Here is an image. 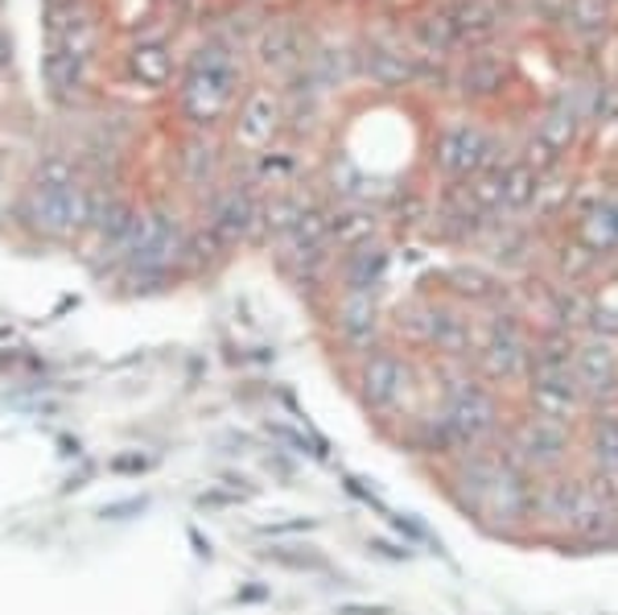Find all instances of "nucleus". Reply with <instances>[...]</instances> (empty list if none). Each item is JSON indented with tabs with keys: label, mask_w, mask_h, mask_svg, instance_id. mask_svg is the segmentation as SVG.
Here are the masks:
<instances>
[{
	"label": "nucleus",
	"mask_w": 618,
	"mask_h": 615,
	"mask_svg": "<svg viewBox=\"0 0 618 615\" xmlns=\"http://www.w3.org/2000/svg\"><path fill=\"white\" fill-rule=\"evenodd\" d=\"M446 492L462 513L483 521L495 533H511V528L536 521L533 475H524L504 454L487 451V446H470V451L454 454L446 471Z\"/></svg>",
	"instance_id": "obj_1"
},
{
	"label": "nucleus",
	"mask_w": 618,
	"mask_h": 615,
	"mask_svg": "<svg viewBox=\"0 0 618 615\" xmlns=\"http://www.w3.org/2000/svg\"><path fill=\"white\" fill-rule=\"evenodd\" d=\"M235 91H240V62L231 50L211 42L190 59L182 88H178V108L194 129H215L231 112Z\"/></svg>",
	"instance_id": "obj_2"
},
{
	"label": "nucleus",
	"mask_w": 618,
	"mask_h": 615,
	"mask_svg": "<svg viewBox=\"0 0 618 615\" xmlns=\"http://www.w3.org/2000/svg\"><path fill=\"white\" fill-rule=\"evenodd\" d=\"M442 422L449 425V434L458 438L462 451L470 446H487L499 425H504V410H499V396L490 393L487 384L475 381V376H449L446 389H442Z\"/></svg>",
	"instance_id": "obj_3"
},
{
	"label": "nucleus",
	"mask_w": 618,
	"mask_h": 615,
	"mask_svg": "<svg viewBox=\"0 0 618 615\" xmlns=\"http://www.w3.org/2000/svg\"><path fill=\"white\" fill-rule=\"evenodd\" d=\"M569 425L548 422V417H536V413H524L504 430V442H499V454H504L511 467H519L524 475H553V471L565 467L569 458Z\"/></svg>",
	"instance_id": "obj_4"
},
{
	"label": "nucleus",
	"mask_w": 618,
	"mask_h": 615,
	"mask_svg": "<svg viewBox=\"0 0 618 615\" xmlns=\"http://www.w3.org/2000/svg\"><path fill=\"white\" fill-rule=\"evenodd\" d=\"M21 215L42 240H58L67 244L74 235L87 232V215H91V186L74 182L62 191H29Z\"/></svg>",
	"instance_id": "obj_5"
},
{
	"label": "nucleus",
	"mask_w": 618,
	"mask_h": 615,
	"mask_svg": "<svg viewBox=\"0 0 618 615\" xmlns=\"http://www.w3.org/2000/svg\"><path fill=\"white\" fill-rule=\"evenodd\" d=\"M475 360L483 381L490 384H516L528 376L533 364V343L524 335V326L511 314H499L495 323L483 331V339L475 343Z\"/></svg>",
	"instance_id": "obj_6"
},
{
	"label": "nucleus",
	"mask_w": 618,
	"mask_h": 615,
	"mask_svg": "<svg viewBox=\"0 0 618 615\" xmlns=\"http://www.w3.org/2000/svg\"><path fill=\"white\" fill-rule=\"evenodd\" d=\"M413 384H417L413 364H408L401 352H392V347H372V352H363L359 396L367 410L396 413L404 405V396L413 393Z\"/></svg>",
	"instance_id": "obj_7"
},
{
	"label": "nucleus",
	"mask_w": 618,
	"mask_h": 615,
	"mask_svg": "<svg viewBox=\"0 0 618 615\" xmlns=\"http://www.w3.org/2000/svg\"><path fill=\"white\" fill-rule=\"evenodd\" d=\"M528 413L569 425L586 413V393L574 367H528Z\"/></svg>",
	"instance_id": "obj_8"
},
{
	"label": "nucleus",
	"mask_w": 618,
	"mask_h": 615,
	"mask_svg": "<svg viewBox=\"0 0 618 615\" xmlns=\"http://www.w3.org/2000/svg\"><path fill=\"white\" fill-rule=\"evenodd\" d=\"M206 228L215 232V240L223 249H235L264 228V203L247 186H223L211 203V220Z\"/></svg>",
	"instance_id": "obj_9"
},
{
	"label": "nucleus",
	"mask_w": 618,
	"mask_h": 615,
	"mask_svg": "<svg viewBox=\"0 0 618 615\" xmlns=\"http://www.w3.org/2000/svg\"><path fill=\"white\" fill-rule=\"evenodd\" d=\"M437 165L454 178H475L483 170H495V145L478 124H449L437 141Z\"/></svg>",
	"instance_id": "obj_10"
},
{
	"label": "nucleus",
	"mask_w": 618,
	"mask_h": 615,
	"mask_svg": "<svg viewBox=\"0 0 618 615\" xmlns=\"http://www.w3.org/2000/svg\"><path fill=\"white\" fill-rule=\"evenodd\" d=\"M285 120V103L273 88H252L235 112V145L244 153H264L273 145V137L281 132Z\"/></svg>",
	"instance_id": "obj_11"
},
{
	"label": "nucleus",
	"mask_w": 618,
	"mask_h": 615,
	"mask_svg": "<svg viewBox=\"0 0 618 615\" xmlns=\"http://www.w3.org/2000/svg\"><path fill=\"white\" fill-rule=\"evenodd\" d=\"M594 508H598V500L590 496L586 480L557 475V480H548V484L536 487V516H545V521H553V525L581 528Z\"/></svg>",
	"instance_id": "obj_12"
},
{
	"label": "nucleus",
	"mask_w": 618,
	"mask_h": 615,
	"mask_svg": "<svg viewBox=\"0 0 618 615\" xmlns=\"http://www.w3.org/2000/svg\"><path fill=\"white\" fill-rule=\"evenodd\" d=\"M574 376L586 393V405H606L618 396V355L606 339L574 347Z\"/></svg>",
	"instance_id": "obj_13"
},
{
	"label": "nucleus",
	"mask_w": 618,
	"mask_h": 615,
	"mask_svg": "<svg viewBox=\"0 0 618 615\" xmlns=\"http://www.w3.org/2000/svg\"><path fill=\"white\" fill-rule=\"evenodd\" d=\"M334 331L346 347L372 352L375 331H379V310H375L372 293H343V302L334 306Z\"/></svg>",
	"instance_id": "obj_14"
},
{
	"label": "nucleus",
	"mask_w": 618,
	"mask_h": 615,
	"mask_svg": "<svg viewBox=\"0 0 618 615\" xmlns=\"http://www.w3.org/2000/svg\"><path fill=\"white\" fill-rule=\"evenodd\" d=\"M338 278H343V293H375V285H384L388 278V252L372 240L359 249H346Z\"/></svg>",
	"instance_id": "obj_15"
},
{
	"label": "nucleus",
	"mask_w": 618,
	"mask_h": 615,
	"mask_svg": "<svg viewBox=\"0 0 618 615\" xmlns=\"http://www.w3.org/2000/svg\"><path fill=\"white\" fill-rule=\"evenodd\" d=\"M129 71L144 88H165L173 79V59L165 42H136L129 50Z\"/></svg>",
	"instance_id": "obj_16"
},
{
	"label": "nucleus",
	"mask_w": 618,
	"mask_h": 615,
	"mask_svg": "<svg viewBox=\"0 0 618 615\" xmlns=\"http://www.w3.org/2000/svg\"><path fill=\"white\" fill-rule=\"evenodd\" d=\"M540 194V174L533 165H504L499 170V211H524L528 203H536Z\"/></svg>",
	"instance_id": "obj_17"
},
{
	"label": "nucleus",
	"mask_w": 618,
	"mask_h": 615,
	"mask_svg": "<svg viewBox=\"0 0 618 615\" xmlns=\"http://www.w3.org/2000/svg\"><path fill=\"white\" fill-rule=\"evenodd\" d=\"M326 232H331V244H338V249H359L375 235V215L363 206H343V211L326 215Z\"/></svg>",
	"instance_id": "obj_18"
},
{
	"label": "nucleus",
	"mask_w": 618,
	"mask_h": 615,
	"mask_svg": "<svg viewBox=\"0 0 618 615\" xmlns=\"http://www.w3.org/2000/svg\"><path fill=\"white\" fill-rule=\"evenodd\" d=\"M260 62L264 67H273V71H285V67H293V62L302 59V46H297V33L288 30V26H269V30L260 33Z\"/></svg>",
	"instance_id": "obj_19"
},
{
	"label": "nucleus",
	"mask_w": 618,
	"mask_h": 615,
	"mask_svg": "<svg viewBox=\"0 0 618 615\" xmlns=\"http://www.w3.org/2000/svg\"><path fill=\"white\" fill-rule=\"evenodd\" d=\"M590 454L594 463L606 471V475H618V417H594L590 425Z\"/></svg>",
	"instance_id": "obj_20"
},
{
	"label": "nucleus",
	"mask_w": 618,
	"mask_h": 615,
	"mask_svg": "<svg viewBox=\"0 0 618 615\" xmlns=\"http://www.w3.org/2000/svg\"><path fill=\"white\" fill-rule=\"evenodd\" d=\"M87 74V59H74L67 50H50L45 54V79L54 91H79Z\"/></svg>",
	"instance_id": "obj_21"
},
{
	"label": "nucleus",
	"mask_w": 618,
	"mask_h": 615,
	"mask_svg": "<svg viewBox=\"0 0 618 615\" xmlns=\"http://www.w3.org/2000/svg\"><path fill=\"white\" fill-rule=\"evenodd\" d=\"M264 557L276 566H288V571H326V557L314 554L310 545H305V554L302 545H273V550H264Z\"/></svg>",
	"instance_id": "obj_22"
},
{
	"label": "nucleus",
	"mask_w": 618,
	"mask_h": 615,
	"mask_svg": "<svg viewBox=\"0 0 618 615\" xmlns=\"http://www.w3.org/2000/svg\"><path fill=\"white\" fill-rule=\"evenodd\" d=\"M446 281L462 293V298H475V302H483V298L495 293V281H490L487 273H478V269H454Z\"/></svg>",
	"instance_id": "obj_23"
},
{
	"label": "nucleus",
	"mask_w": 618,
	"mask_h": 615,
	"mask_svg": "<svg viewBox=\"0 0 618 615\" xmlns=\"http://www.w3.org/2000/svg\"><path fill=\"white\" fill-rule=\"evenodd\" d=\"M108 471L112 475H144V471H153V458L141 451H124L115 454V458H108Z\"/></svg>",
	"instance_id": "obj_24"
},
{
	"label": "nucleus",
	"mask_w": 618,
	"mask_h": 615,
	"mask_svg": "<svg viewBox=\"0 0 618 615\" xmlns=\"http://www.w3.org/2000/svg\"><path fill=\"white\" fill-rule=\"evenodd\" d=\"M288 174H293V158H285V153H260V178L264 182L281 186Z\"/></svg>",
	"instance_id": "obj_25"
},
{
	"label": "nucleus",
	"mask_w": 618,
	"mask_h": 615,
	"mask_svg": "<svg viewBox=\"0 0 618 615\" xmlns=\"http://www.w3.org/2000/svg\"><path fill=\"white\" fill-rule=\"evenodd\" d=\"M149 508V496H132V500H115V504H103L100 516L103 521H129V516H141Z\"/></svg>",
	"instance_id": "obj_26"
},
{
	"label": "nucleus",
	"mask_w": 618,
	"mask_h": 615,
	"mask_svg": "<svg viewBox=\"0 0 618 615\" xmlns=\"http://www.w3.org/2000/svg\"><path fill=\"white\" fill-rule=\"evenodd\" d=\"M269 434H273V438H281V442H288V446H293V451L314 454V446H310V438H305V434H297V430H293V425L269 422Z\"/></svg>",
	"instance_id": "obj_27"
},
{
	"label": "nucleus",
	"mask_w": 618,
	"mask_h": 615,
	"mask_svg": "<svg viewBox=\"0 0 618 615\" xmlns=\"http://www.w3.org/2000/svg\"><path fill=\"white\" fill-rule=\"evenodd\" d=\"M388 516H392V513H388ZM392 525L401 528V533H404V537H408V542H433V537H429V528L417 525L413 516H392Z\"/></svg>",
	"instance_id": "obj_28"
},
{
	"label": "nucleus",
	"mask_w": 618,
	"mask_h": 615,
	"mask_svg": "<svg viewBox=\"0 0 618 615\" xmlns=\"http://www.w3.org/2000/svg\"><path fill=\"white\" fill-rule=\"evenodd\" d=\"M302 528H314V521H281V525H264L260 533H269V537H281V533H302Z\"/></svg>",
	"instance_id": "obj_29"
},
{
	"label": "nucleus",
	"mask_w": 618,
	"mask_h": 615,
	"mask_svg": "<svg viewBox=\"0 0 618 615\" xmlns=\"http://www.w3.org/2000/svg\"><path fill=\"white\" fill-rule=\"evenodd\" d=\"M372 554L392 557V562H408V557H413V550H408V545H404V550H396V545H388V542H372Z\"/></svg>",
	"instance_id": "obj_30"
},
{
	"label": "nucleus",
	"mask_w": 618,
	"mask_h": 615,
	"mask_svg": "<svg viewBox=\"0 0 618 615\" xmlns=\"http://www.w3.org/2000/svg\"><path fill=\"white\" fill-rule=\"evenodd\" d=\"M338 615H392L388 607H367V603H343Z\"/></svg>",
	"instance_id": "obj_31"
},
{
	"label": "nucleus",
	"mask_w": 618,
	"mask_h": 615,
	"mask_svg": "<svg viewBox=\"0 0 618 615\" xmlns=\"http://www.w3.org/2000/svg\"><path fill=\"white\" fill-rule=\"evenodd\" d=\"M219 504H240V496H227V492H206V496H199V508H219Z\"/></svg>",
	"instance_id": "obj_32"
},
{
	"label": "nucleus",
	"mask_w": 618,
	"mask_h": 615,
	"mask_svg": "<svg viewBox=\"0 0 618 615\" xmlns=\"http://www.w3.org/2000/svg\"><path fill=\"white\" fill-rule=\"evenodd\" d=\"M240 603H260L269 599V586H240V595H235Z\"/></svg>",
	"instance_id": "obj_33"
},
{
	"label": "nucleus",
	"mask_w": 618,
	"mask_h": 615,
	"mask_svg": "<svg viewBox=\"0 0 618 615\" xmlns=\"http://www.w3.org/2000/svg\"><path fill=\"white\" fill-rule=\"evenodd\" d=\"M186 537H190V545H194V554L199 557H206V562H211V542H202V533L194 525L186 528Z\"/></svg>",
	"instance_id": "obj_34"
},
{
	"label": "nucleus",
	"mask_w": 618,
	"mask_h": 615,
	"mask_svg": "<svg viewBox=\"0 0 618 615\" xmlns=\"http://www.w3.org/2000/svg\"><path fill=\"white\" fill-rule=\"evenodd\" d=\"M9 62H13V42H9V33L0 30V71H9Z\"/></svg>",
	"instance_id": "obj_35"
},
{
	"label": "nucleus",
	"mask_w": 618,
	"mask_h": 615,
	"mask_svg": "<svg viewBox=\"0 0 618 615\" xmlns=\"http://www.w3.org/2000/svg\"><path fill=\"white\" fill-rule=\"evenodd\" d=\"M615 220H618V211H615Z\"/></svg>",
	"instance_id": "obj_36"
}]
</instances>
